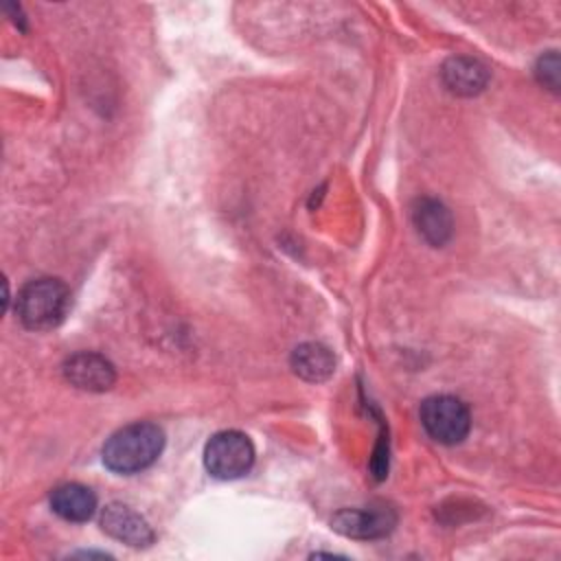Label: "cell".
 <instances>
[{"label": "cell", "instance_id": "9", "mask_svg": "<svg viewBox=\"0 0 561 561\" xmlns=\"http://www.w3.org/2000/svg\"><path fill=\"white\" fill-rule=\"evenodd\" d=\"M53 511L68 522H88L96 511V495L77 482L59 484L50 493Z\"/></svg>", "mask_w": 561, "mask_h": 561}, {"label": "cell", "instance_id": "12", "mask_svg": "<svg viewBox=\"0 0 561 561\" xmlns=\"http://www.w3.org/2000/svg\"><path fill=\"white\" fill-rule=\"evenodd\" d=\"M535 72L543 85H548L550 90H559V57H557V53L541 57Z\"/></svg>", "mask_w": 561, "mask_h": 561}, {"label": "cell", "instance_id": "11", "mask_svg": "<svg viewBox=\"0 0 561 561\" xmlns=\"http://www.w3.org/2000/svg\"><path fill=\"white\" fill-rule=\"evenodd\" d=\"M291 368L307 381H324L335 368V357L327 346L307 342L291 353Z\"/></svg>", "mask_w": 561, "mask_h": 561}, {"label": "cell", "instance_id": "1", "mask_svg": "<svg viewBox=\"0 0 561 561\" xmlns=\"http://www.w3.org/2000/svg\"><path fill=\"white\" fill-rule=\"evenodd\" d=\"M164 447V432L153 423H131L103 445V462L116 473H138L153 465Z\"/></svg>", "mask_w": 561, "mask_h": 561}, {"label": "cell", "instance_id": "8", "mask_svg": "<svg viewBox=\"0 0 561 561\" xmlns=\"http://www.w3.org/2000/svg\"><path fill=\"white\" fill-rule=\"evenodd\" d=\"M412 221L419 234L436 248L447 243L451 237V215L447 206L438 199H432V197L416 199L412 208Z\"/></svg>", "mask_w": 561, "mask_h": 561}, {"label": "cell", "instance_id": "10", "mask_svg": "<svg viewBox=\"0 0 561 561\" xmlns=\"http://www.w3.org/2000/svg\"><path fill=\"white\" fill-rule=\"evenodd\" d=\"M443 81L454 94L471 96L486 85V70L480 61L469 57H451L443 66Z\"/></svg>", "mask_w": 561, "mask_h": 561}, {"label": "cell", "instance_id": "7", "mask_svg": "<svg viewBox=\"0 0 561 561\" xmlns=\"http://www.w3.org/2000/svg\"><path fill=\"white\" fill-rule=\"evenodd\" d=\"M101 526L107 535L134 548H142L153 541V530L149 528L145 517H140L134 508L118 502L107 504L103 508Z\"/></svg>", "mask_w": 561, "mask_h": 561}, {"label": "cell", "instance_id": "2", "mask_svg": "<svg viewBox=\"0 0 561 561\" xmlns=\"http://www.w3.org/2000/svg\"><path fill=\"white\" fill-rule=\"evenodd\" d=\"M70 309V291L59 278H37L26 283L15 300L18 318L26 329H55Z\"/></svg>", "mask_w": 561, "mask_h": 561}, {"label": "cell", "instance_id": "3", "mask_svg": "<svg viewBox=\"0 0 561 561\" xmlns=\"http://www.w3.org/2000/svg\"><path fill=\"white\" fill-rule=\"evenodd\" d=\"M254 462L252 440L237 430L215 434L204 447V465L219 480H234L250 471Z\"/></svg>", "mask_w": 561, "mask_h": 561}, {"label": "cell", "instance_id": "6", "mask_svg": "<svg viewBox=\"0 0 561 561\" xmlns=\"http://www.w3.org/2000/svg\"><path fill=\"white\" fill-rule=\"evenodd\" d=\"M64 375L75 388L90 390V392L110 390L116 379L112 362L99 353H88V351L70 355L64 364Z\"/></svg>", "mask_w": 561, "mask_h": 561}, {"label": "cell", "instance_id": "4", "mask_svg": "<svg viewBox=\"0 0 561 561\" xmlns=\"http://www.w3.org/2000/svg\"><path fill=\"white\" fill-rule=\"evenodd\" d=\"M421 423L436 443L456 445L467 438L471 416L458 397L434 394L421 403Z\"/></svg>", "mask_w": 561, "mask_h": 561}, {"label": "cell", "instance_id": "5", "mask_svg": "<svg viewBox=\"0 0 561 561\" xmlns=\"http://www.w3.org/2000/svg\"><path fill=\"white\" fill-rule=\"evenodd\" d=\"M331 524L344 537L379 539L394 528L397 513L388 504H370L364 508H344L333 515Z\"/></svg>", "mask_w": 561, "mask_h": 561}]
</instances>
